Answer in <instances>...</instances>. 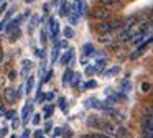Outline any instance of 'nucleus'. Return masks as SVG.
I'll list each match as a JSON object with an SVG mask.
<instances>
[{
    "instance_id": "obj_28",
    "label": "nucleus",
    "mask_w": 153,
    "mask_h": 138,
    "mask_svg": "<svg viewBox=\"0 0 153 138\" xmlns=\"http://www.w3.org/2000/svg\"><path fill=\"white\" fill-rule=\"evenodd\" d=\"M58 105H59L63 110H66V100H64V97H59V99H58Z\"/></svg>"
},
{
    "instance_id": "obj_15",
    "label": "nucleus",
    "mask_w": 153,
    "mask_h": 138,
    "mask_svg": "<svg viewBox=\"0 0 153 138\" xmlns=\"http://www.w3.org/2000/svg\"><path fill=\"white\" fill-rule=\"evenodd\" d=\"M119 71H120V68H119V66H114V68L105 69V71H104V76H105V77H112V76H115Z\"/></svg>"
},
{
    "instance_id": "obj_45",
    "label": "nucleus",
    "mask_w": 153,
    "mask_h": 138,
    "mask_svg": "<svg viewBox=\"0 0 153 138\" xmlns=\"http://www.w3.org/2000/svg\"><path fill=\"white\" fill-rule=\"evenodd\" d=\"M4 114H5V108H4V107H0V117H2Z\"/></svg>"
},
{
    "instance_id": "obj_33",
    "label": "nucleus",
    "mask_w": 153,
    "mask_h": 138,
    "mask_svg": "<svg viewBox=\"0 0 153 138\" xmlns=\"http://www.w3.org/2000/svg\"><path fill=\"white\" fill-rule=\"evenodd\" d=\"M13 10H15V8H10V10H7V13H5V16H4V20H5V22H7V20L10 18L12 15H13Z\"/></svg>"
},
{
    "instance_id": "obj_4",
    "label": "nucleus",
    "mask_w": 153,
    "mask_h": 138,
    "mask_svg": "<svg viewBox=\"0 0 153 138\" xmlns=\"http://www.w3.org/2000/svg\"><path fill=\"white\" fill-rule=\"evenodd\" d=\"M115 39H117V36H115V33H114V31L100 33V36H99V41L104 43V45H107V46H115Z\"/></svg>"
},
{
    "instance_id": "obj_44",
    "label": "nucleus",
    "mask_w": 153,
    "mask_h": 138,
    "mask_svg": "<svg viewBox=\"0 0 153 138\" xmlns=\"http://www.w3.org/2000/svg\"><path fill=\"white\" fill-rule=\"evenodd\" d=\"M7 127H4V128H2V130H0V135H7Z\"/></svg>"
},
{
    "instance_id": "obj_29",
    "label": "nucleus",
    "mask_w": 153,
    "mask_h": 138,
    "mask_svg": "<svg viewBox=\"0 0 153 138\" xmlns=\"http://www.w3.org/2000/svg\"><path fill=\"white\" fill-rule=\"evenodd\" d=\"M94 72H97L94 66H87V68H86V74H87V76H92Z\"/></svg>"
},
{
    "instance_id": "obj_21",
    "label": "nucleus",
    "mask_w": 153,
    "mask_h": 138,
    "mask_svg": "<svg viewBox=\"0 0 153 138\" xmlns=\"http://www.w3.org/2000/svg\"><path fill=\"white\" fill-rule=\"evenodd\" d=\"M81 82V74L79 72H74V77H73V82H71V85H74V87H77Z\"/></svg>"
},
{
    "instance_id": "obj_25",
    "label": "nucleus",
    "mask_w": 153,
    "mask_h": 138,
    "mask_svg": "<svg viewBox=\"0 0 153 138\" xmlns=\"http://www.w3.org/2000/svg\"><path fill=\"white\" fill-rule=\"evenodd\" d=\"M96 85H97V82H96V81H87L86 84L82 85V89H94Z\"/></svg>"
},
{
    "instance_id": "obj_9",
    "label": "nucleus",
    "mask_w": 153,
    "mask_h": 138,
    "mask_svg": "<svg viewBox=\"0 0 153 138\" xmlns=\"http://www.w3.org/2000/svg\"><path fill=\"white\" fill-rule=\"evenodd\" d=\"M33 112V104H27L23 107V110H22V120H23V123H27L28 120V115Z\"/></svg>"
},
{
    "instance_id": "obj_6",
    "label": "nucleus",
    "mask_w": 153,
    "mask_h": 138,
    "mask_svg": "<svg viewBox=\"0 0 153 138\" xmlns=\"http://www.w3.org/2000/svg\"><path fill=\"white\" fill-rule=\"evenodd\" d=\"M50 35H51V38L56 41V38H58V31H59V23H58V20L56 18H50Z\"/></svg>"
},
{
    "instance_id": "obj_17",
    "label": "nucleus",
    "mask_w": 153,
    "mask_h": 138,
    "mask_svg": "<svg viewBox=\"0 0 153 138\" xmlns=\"http://www.w3.org/2000/svg\"><path fill=\"white\" fill-rule=\"evenodd\" d=\"M38 20H40V18H38V15H33V16H31V22L28 23V31H33L35 26L38 25Z\"/></svg>"
},
{
    "instance_id": "obj_8",
    "label": "nucleus",
    "mask_w": 153,
    "mask_h": 138,
    "mask_svg": "<svg viewBox=\"0 0 153 138\" xmlns=\"http://www.w3.org/2000/svg\"><path fill=\"white\" fill-rule=\"evenodd\" d=\"M4 97L7 99V102H15V100H17V97H18V92L15 91V89L8 87V89H5V91H4Z\"/></svg>"
},
{
    "instance_id": "obj_47",
    "label": "nucleus",
    "mask_w": 153,
    "mask_h": 138,
    "mask_svg": "<svg viewBox=\"0 0 153 138\" xmlns=\"http://www.w3.org/2000/svg\"><path fill=\"white\" fill-rule=\"evenodd\" d=\"M25 2H27V3H31V2H35V0H25Z\"/></svg>"
},
{
    "instance_id": "obj_38",
    "label": "nucleus",
    "mask_w": 153,
    "mask_h": 138,
    "mask_svg": "<svg viewBox=\"0 0 153 138\" xmlns=\"http://www.w3.org/2000/svg\"><path fill=\"white\" fill-rule=\"evenodd\" d=\"M5 117H7V118H15V112H13V110H8Z\"/></svg>"
},
{
    "instance_id": "obj_20",
    "label": "nucleus",
    "mask_w": 153,
    "mask_h": 138,
    "mask_svg": "<svg viewBox=\"0 0 153 138\" xmlns=\"http://www.w3.org/2000/svg\"><path fill=\"white\" fill-rule=\"evenodd\" d=\"M28 69H31V61H27V59H25V61H23V69H22V74L27 76Z\"/></svg>"
},
{
    "instance_id": "obj_37",
    "label": "nucleus",
    "mask_w": 153,
    "mask_h": 138,
    "mask_svg": "<svg viewBox=\"0 0 153 138\" xmlns=\"http://www.w3.org/2000/svg\"><path fill=\"white\" fill-rule=\"evenodd\" d=\"M45 99H46V100H53V99H54V94H53V92H48V94L45 95Z\"/></svg>"
},
{
    "instance_id": "obj_3",
    "label": "nucleus",
    "mask_w": 153,
    "mask_h": 138,
    "mask_svg": "<svg viewBox=\"0 0 153 138\" xmlns=\"http://www.w3.org/2000/svg\"><path fill=\"white\" fill-rule=\"evenodd\" d=\"M96 18H99V20H107V18H110V16L114 15V10H110V8H105V7H102L100 5L99 8H96L94 10V13H92Z\"/></svg>"
},
{
    "instance_id": "obj_32",
    "label": "nucleus",
    "mask_w": 153,
    "mask_h": 138,
    "mask_svg": "<svg viewBox=\"0 0 153 138\" xmlns=\"http://www.w3.org/2000/svg\"><path fill=\"white\" fill-rule=\"evenodd\" d=\"M40 120H41L40 114H35V115H33V118H31V122H33V125H38V123H40Z\"/></svg>"
},
{
    "instance_id": "obj_40",
    "label": "nucleus",
    "mask_w": 153,
    "mask_h": 138,
    "mask_svg": "<svg viewBox=\"0 0 153 138\" xmlns=\"http://www.w3.org/2000/svg\"><path fill=\"white\" fill-rule=\"evenodd\" d=\"M35 138H43V131L36 130V131H35Z\"/></svg>"
},
{
    "instance_id": "obj_11",
    "label": "nucleus",
    "mask_w": 153,
    "mask_h": 138,
    "mask_svg": "<svg viewBox=\"0 0 153 138\" xmlns=\"http://www.w3.org/2000/svg\"><path fill=\"white\" fill-rule=\"evenodd\" d=\"M59 48H61L59 43H54L53 51H51V64H54V62H56V59L59 58Z\"/></svg>"
},
{
    "instance_id": "obj_31",
    "label": "nucleus",
    "mask_w": 153,
    "mask_h": 138,
    "mask_svg": "<svg viewBox=\"0 0 153 138\" xmlns=\"http://www.w3.org/2000/svg\"><path fill=\"white\" fill-rule=\"evenodd\" d=\"M150 89H152V85L148 82H142V92H148Z\"/></svg>"
},
{
    "instance_id": "obj_43",
    "label": "nucleus",
    "mask_w": 153,
    "mask_h": 138,
    "mask_svg": "<svg viewBox=\"0 0 153 138\" xmlns=\"http://www.w3.org/2000/svg\"><path fill=\"white\" fill-rule=\"evenodd\" d=\"M5 23H7V22H5V20H2V22H0V31H2V30L5 28Z\"/></svg>"
},
{
    "instance_id": "obj_5",
    "label": "nucleus",
    "mask_w": 153,
    "mask_h": 138,
    "mask_svg": "<svg viewBox=\"0 0 153 138\" xmlns=\"http://www.w3.org/2000/svg\"><path fill=\"white\" fill-rule=\"evenodd\" d=\"M99 2V5H102V7H105V8H110V10H114V8H119V7H122V0H97Z\"/></svg>"
},
{
    "instance_id": "obj_14",
    "label": "nucleus",
    "mask_w": 153,
    "mask_h": 138,
    "mask_svg": "<svg viewBox=\"0 0 153 138\" xmlns=\"http://www.w3.org/2000/svg\"><path fill=\"white\" fill-rule=\"evenodd\" d=\"M145 36H146L145 33L138 31V33H137V35H135V36H133V38H132V39H130V41H132L133 45H140V43H142L143 39H145Z\"/></svg>"
},
{
    "instance_id": "obj_23",
    "label": "nucleus",
    "mask_w": 153,
    "mask_h": 138,
    "mask_svg": "<svg viewBox=\"0 0 153 138\" xmlns=\"http://www.w3.org/2000/svg\"><path fill=\"white\" fill-rule=\"evenodd\" d=\"M43 112H45V117L50 118V117H51V114H53V105H45Z\"/></svg>"
},
{
    "instance_id": "obj_39",
    "label": "nucleus",
    "mask_w": 153,
    "mask_h": 138,
    "mask_svg": "<svg viewBox=\"0 0 153 138\" xmlns=\"http://www.w3.org/2000/svg\"><path fill=\"white\" fill-rule=\"evenodd\" d=\"M18 125H20V120H18V118H13V122H12V127H13V128H17Z\"/></svg>"
},
{
    "instance_id": "obj_1",
    "label": "nucleus",
    "mask_w": 153,
    "mask_h": 138,
    "mask_svg": "<svg viewBox=\"0 0 153 138\" xmlns=\"http://www.w3.org/2000/svg\"><path fill=\"white\" fill-rule=\"evenodd\" d=\"M87 125L99 128L102 133L110 135L112 138H125V130L122 128V125H117L115 122L107 120V118H100L97 115H91L87 118Z\"/></svg>"
},
{
    "instance_id": "obj_7",
    "label": "nucleus",
    "mask_w": 153,
    "mask_h": 138,
    "mask_svg": "<svg viewBox=\"0 0 153 138\" xmlns=\"http://www.w3.org/2000/svg\"><path fill=\"white\" fill-rule=\"evenodd\" d=\"M150 43H152V38H150L148 41L142 43V45H140L138 48H137V51H133L132 54H130V59H137V58H138V56H142L143 53H145V49L148 48V45H150Z\"/></svg>"
},
{
    "instance_id": "obj_12",
    "label": "nucleus",
    "mask_w": 153,
    "mask_h": 138,
    "mask_svg": "<svg viewBox=\"0 0 153 138\" xmlns=\"http://www.w3.org/2000/svg\"><path fill=\"white\" fill-rule=\"evenodd\" d=\"M73 56H74V51L69 48V51H66V53L63 54V58H61V64H64V66H66L68 62H69L71 59H73Z\"/></svg>"
},
{
    "instance_id": "obj_42",
    "label": "nucleus",
    "mask_w": 153,
    "mask_h": 138,
    "mask_svg": "<svg viewBox=\"0 0 153 138\" xmlns=\"http://www.w3.org/2000/svg\"><path fill=\"white\" fill-rule=\"evenodd\" d=\"M28 137H30V131L25 130V131H23V135H22V138H28Z\"/></svg>"
},
{
    "instance_id": "obj_49",
    "label": "nucleus",
    "mask_w": 153,
    "mask_h": 138,
    "mask_svg": "<svg viewBox=\"0 0 153 138\" xmlns=\"http://www.w3.org/2000/svg\"><path fill=\"white\" fill-rule=\"evenodd\" d=\"M152 43H153V36H152Z\"/></svg>"
},
{
    "instance_id": "obj_36",
    "label": "nucleus",
    "mask_w": 153,
    "mask_h": 138,
    "mask_svg": "<svg viewBox=\"0 0 153 138\" xmlns=\"http://www.w3.org/2000/svg\"><path fill=\"white\" fill-rule=\"evenodd\" d=\"M63 130H64V128H56V130L53 131V137H59V135L63 133Z\"/></svg>"
},
{
    "instance_id": "obj_2",
    "label": "nucleus",
    "mask_w": 153,
    "mask_h": 138,
    "mask_svg": "<svg viewBox=\"0 0 153 138\" xmlns=\"http://www.w3.org/2000/svg\"><path fill=\"white\" fill-rule=\"evenodd\" d=\"M120 26H123V20L122 18H117V16H110V18L107 20H100L99 23H97V31L100 33H110V31H115L117 28H120Z\"/></svg>"
},
{
    "instance_id": "obj_24",
    "label": "nucleus",
    "mask_w": 153,
    "mask_h": 138,
    "mask_svg": "<svg viewBox=\"0 0 153 138\" xmlns=\"http://www.w3.org/2000/svg\"><path fill=\"white\" fill-rule=\"evenodd\" d=\"M33 84H35V79L30 76V79L27 81V92H28V94H30V92H31V89H33Z\"/></svg>"
},
{
    "instance_id": "obj_13",
    "label": "nucleus",
    "mask_w": 153,
    "mask_h": 138,
    "mask_svg": "<svg viewBox=\"0 0 153 138\" xmlns=\"http://www.w3.org/2000/svg\"><path fill=\"white\" fill-rule=\"evenodd\" d=\"M94 51H96V49H94V46L91 45V43H86V45L82 46V56H91V54H94Z\"/></svg>"
},
{
    "instance_id": "obj_26",
    "label": "nucleus",
    "mask_w": 153,
    "mask_h": 138,
    "mask_svg": "<svg viewBox=\"0 0 153 138\" xmlns=\"http://www.w3.org/2000/svg\"><path fill=\"white\" fill-rule=\"evenodd\" d=\"M46 39H48V33H46V30H41V33H40V41L43 43H46Z\"/></svg>"
},
{
    "instance_id": "obj_27",
    "label": "nucleus",
    "mask_w": 153,
    "mask_h": 138,
    "mask_svg": "<svg viewBox=\"0 0 153 138\" xmlns=\"http://www.w3.org/2000/svg\"><path fill=\"white\" fill-rule=\"evenodd\" d=\"M17 38H20V30H13V31H12V35H10V39L12 41H13V39H17Z\"/></svg>"
},
{
    "instance_id": "obj_48",
    "label": "nucleus",
    "mask_w": 153,
    "mask_h": 138,
    "mask_svg": "<svg viewBox=\"0 0 153 138\" xmlns=\"http://www.w3.org/2000/svg\"><path fill=\"white\" fill-rule=\"evenodd\" d=\"M10 138H17V137H15V135H12V137H10Z\"/></svg>"
},
{
    "instance_id": "obj_34",
    "label": "nucleus",
    "mask_w": 153,
    "mask_h": 138,
    "mask_svg": "<svg viewBox=\"0 0 153 138\" xmlns=\"http://www.w3.org/2000/svg\"><path fill=\"white\" fill-rule=\"evenodd\" d=\"M63 133H64V138H71V137H73V131H71V130H68V128H64V130H63Z\"/></svg>"
},
{
    "instance_id": "obj_30",
    "label": "nucleus",
    "mask_w": 153,
    "mask_h": 138,
    "mask_svg": "<svg viewBox=\"0 0 153 138\" xmlns=\"http://www.w3.org/2000/svg\"><path fill=\"white\" fill-rule=\"evenodd\" d=\"M51 76H53V71H48V72H46V76H45V77H41L43 84H45V82H48V81H50V79H51Z\"/></svg>"
},
{
    "instance_id": "obj_19",
    "label": "nucleus",
    "mask_w": 153,
    "mask_h": 138,
    "mask_svg": "<svg viewBox=\"0 0 153 138\" xmlns=\"http://www.w3.org/2000/svg\"><path fill=\"white\" fill-rule=\"evenodd\" d=\"M63 35H64V38H66V39H71L74 36V30L69 28V26H66V28L63 30Z\"/></svg>"
},
{
    "instance_id": "obj_18",
    "label": "nucleus",
    "mask_w": 153,
    "mask_h": 138,
    "mask_svg": "<svg viewBox=\"0 0 153 138\" xmlns=\"http://www.w3.org/2000/svg\"><path fill=\"white\" fill-rule=\"evenodd\" d=\"M104 66H105V59L100 58V59H97V61H96V66H94V68H96L97 72H100V71L104 69Z\"/></svg>"
},
{
    "instance_id": "obj_35",
    "label": "nucleus",
    "mask_w": 153,
    "mask_h": 138,
    "mask_svg": "<svg viewBox=\"0 0 153 138\" xmlns=\"http://www.w3.org/2000/svg\"><path fill=\"white\" fill-rule=\"evenodd\" d=\"M5 8H7V3H5L4 0H0V15H2V12H4Z\"/></svg>"
},
{
    "instance_id": "obj_16",
    "label": "nucleus",
    "mask_w": 153,
    "mask_h": 138,
    "mask_svg": "<svg viewBox=\"0 0 153 138\" xmlns=\"http://www.w3.org/2000/svg\"><path fill=\"white\" fill-rule=\"evenodd\" d=\"M82 138H112V137L107 133H89V135H84Z\"/></svg>"
},
{
    "instance_id": "obj_41",
    "label": "nucleus",
    "mask_w": 153,
    "mask_h": 138,
    "mask_svg": "<svg viewBox=\"0 0 153 138\" xmlns=\"http://www.w3.org/2000/svg\"><path fill=\"white\" fill-rule=\"evenodd\" d=\"M50 130H51V122L48 120L46 123H45V131H50Z\"/></svg>"
},
{
    "instance_id": "obj_10",
    "label": "nucleus",
    "mask_w": 153,
    "mask_h": 138,
    "mask_svg": "<svg viewBox=\"0 0 153 138\" xmlns=\"http://www.w3.org/2000/svg\"><path fill=\"white\" fill-rule=\"evenodd\" d=\"M73 77H74V72L71 71V69H66V71H64V74H63V84L64 85L71 84V82H73Z\"/></svg>"
},
{
    "instance_id": "obj_46",
    "label": "nucleus",
    "mask_w": 153,
    "mask_h": 138,
    "mask_svg": "<svg viewBox=\"0 0 153 138\" xmlns=\"http://www.w3.org/2000/svg\"><path fill=\"white\" fill-rule=\"evenodd\" d=\"M2 59H4V51L0 49V61H2Z\"/></svg>"
},
{
    "instance_id": "obj_22",
    "label": "nucleus",
    "mask_w": 153,
    "mask_h": 138,
    "mask_svg": "<svg viewBox=\"0 0 153 138\" xmlns=\"http://www.w3.org/2000/svg\"><path fill=\"white\" fill-rule=\"evenodd\" d=\"M59 15H61V16H66V15H68V3H66V2L61 3V7H59Z\"/></svg>"
}]
</instances>
